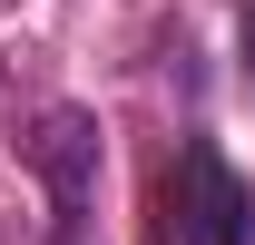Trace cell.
<instances>
[{"label":"cell","mask_w":255,"mask_h":245,"mask_svg":"<svg viewBox=\"0 0 255 245\" xmlns=\"http://www.w3.org/2000/svg\"><path fill=\"white\" fill-rule=\"evenodd\" d=\"M167 226L177 245H255V186L226 167L216 137H187L167 167Z\"/></svg>","instance_id":"cell-1"}]
</instances>
